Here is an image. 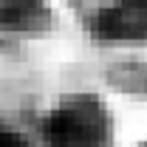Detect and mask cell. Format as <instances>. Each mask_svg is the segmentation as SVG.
Listing matches in <instances>:
<instances>
[{"label": "cell", "mask_w": 147, "mask_h": 147, "mask_svg": "<svg viewBox=\"0 0 147 147\" xmlns=\"http://www.w3.org/2000/svg\"><path fill=\"white\" fill-rule=\"evenodd\" d=\"M0 147H28V144H26V139L20 136L17 130L0 125Z\"/></svg>", "instance_id": "3"}, {"label": "cell", "mask_w": 147, "mask_h": 147, "mask_svg": "<svg viewBox=\"0 0 147 147\" xmlns=\"http://www.w3.org/2000/svg\"><path fill=\"white\" fill-rule=\"evenodd\" d=\"M42 136L48 147H105L110 122L99 99L76 96L45 116Z\"/></svg>", "instance_id": "1"}, {"label": "cell", "mask_w": 147, "mask_h": 147, "mask_svg": "<svg viewBox=\"0 0 147 147\" xmlns=\"http://www.w3.org/2000/svg\"><path fill=\"white\" fill-rule=\"evenodd\" d=\"M93 34L105 40H130L147 37V6L142 3H122L102 9L93 17Z\"/></svg>", "instance_id": "2"}]
</instances>
